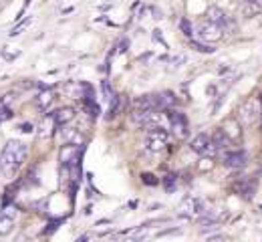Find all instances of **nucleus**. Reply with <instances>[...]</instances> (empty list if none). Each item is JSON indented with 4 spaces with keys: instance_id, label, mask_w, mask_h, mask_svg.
I'll list each match as a JSON object with an SVG mask.
<instances>
[{
    "instance_id": "nucleus-1",
    "label": "nucleus",
    "mask_w": 262,
    "mask_h": 242,
    "mask_svg": "<svg viewBox=\"0 0 262 242\" xmlns=\"http://www.w3.org/2000/svg\"><path fill=\"white\" fill-rule=\"evenodd\" d=\"M27 156H29V147L23 141H16V139L6 141L0 153V172L6 178H14L23 168V164L27 162Z\"/></svg>"
},
{
    "instance_id": "nucleus-2",
    "label": "nucleus",
    "mask_w": 262,
    "mask_h": 242,
    "mask_svg": "<svg viewBox=\"0 0 262 242\" xmlns=\"http://www.w3.org/2000/svg\"><path fill=\"white\" fill-rule=\"evenodd\" d=\"M258 117H262V99L260 97H248L238 109V119L244 125H252V123H256Z\"/></svg>"
},
{
    "instance_id": "nucleus-3",
    "label": "nucleus",
    "mask_w": 262,
    "mask_h": 242,
    "mask_svg": "<svg viewBox=\"0 0 262 242\" xmlns=\"http://www.w3.org/2000/svg\"><path fill=\"white\" fill-rule=\"evenodd\" d=\"M145 145L154 153L164 151L165 147L169 145V134H167V129H164V127H149L147 129V136H145Z\"/></svg>"
},
{
    "instance_id": "nucleus-4",
    "label": "nucleus",
    "mask_w": 262,
    "mask_h": 242,
    "mask_svg": "<svg viewBox=\"0 0 262 242\" xmlns=\"http://www.w3.org/2000/svg\"><path fill=\"white\" fill-rule=\"evenodd\" d=\"M196 33H198V36L204 40V42L212 45V42H220V40L224 38L226 29H224V27H220V25H216V23L204 20V23H200V25H198Z\"/></svg>"
},
{
    "instance_id": "nucleus-5",
    "label": "nucleus",
    "mask_w": 262,
    "mask_h": 242,
    "mask_svg": "<svg viewBox=\"0 0 262 242\" xmlns=\"http://www.w3.org/2000/svg\"><path fill=\"white\" fill-rule=\"evenodd\" d=\"M167 121H169V127L173 131V136L178 139H186L190 134V125H188V119L182 111H169L167 113Z\"/></svg>"
},
{
    "instance_id": "nucleus-6",
    "label": "nucleus",
    "mask_w": 262,
    "mask_h": 242,
    "mask_svg": "<svg viewBox=\"0 0 262 242\" xmlns=\"http://www.w3.org/2000/svg\"><path fill=\"white\" fill-rule=\"evenodd\" d=\"M190 149L198 156H214L216 145L212 143V136L208 134H198L196 138L190 141Z\"/></svg>"
},
{
    "instance_id": "nucleus-7",
    "label": "nucleus",
    "mask_w": 262,
    "mask_h": 242,
    "mask_svg": "<svg viewBox=\"0 0 262 242\" xmlns=\"http://www.w3.org/2000/svg\"><path fill=\"white\" fill-rule=\"evenodd\" d=\"M206 20L216 23V25L224 27L226 31H228V29H236V25L232 23V18H230L228 14H226V12H224L220 6H210V8L206 10Z\"/></svg>"
},
{
    "instance_id": "nucleus-8",
    "label": "nucleus",
    "mask_w": 262,
    "mask_h": 242,
    "mask_svg": "<svg viewBox=\"0 0 262 242\" xmlns=\"http://www.w3.org/2000/svg\"><path fill=\"white\" fill-rule=\"evenodd\" d=\"M222 129H224V134L228 136L232 143H240V141H242V125H240V119H236V117L224 119Z\"/></svg>"
},
{
    "instance_id": "nucleus-9",
    "label": "nucleus",
    "mask_w": 262,
    "mask_h": 242,
    "mask_svg": "<svg viewBox=\"0 0 262 242\" xmlns=\"http://www.w3.org/2000/svg\"><path fill=\"white\" fill-rule=\"evenodd\" d=\"M246 151H242V149H234V151H226V156H224V166L230 168V170H240V168H244L246 166Z\"/></svg>"
},
{
    "instance_id": "nucleus-10",
    "label": "nucleus",
    "mask_w": 262,
    "mask_h": 242,
    "mask_svg": "<svg viewBox=\"0 0 262 242\" xmlns=\"http://www.w3.org/2000/svg\"><path fill=\"white\" fill-rule=\"evenodd\" d=\"M240 14L244 18H254L262 14V0H244L240 4Z\"/></svg>"
},
{
    "instance_id": "nucleus-11",
    "label": "nucleus",
    "mask_w": 262,
    "mask_h": 242,
    "mask_svg": "<svg viewBox=\"0 0 262 242\" xmlns=\"http://www.w3.org/2000/svg\"><path fill=\"white\" fill-rule=\"evenodd\" d=\"M79 156H81V145H77V143H69V145H65V147L61 149V162H63L65 166L75 164V162L79 160Z\"/></svg>"
},
{
    "instance_id": "nucleus-12",
    "label": "nucleus",
    "mask_w": 262,
    "mask_h": 242,
    "mask_svg": "<svg viewBox=\"0 0 262 242\" xmlns=\"http://www.w3.org/2000/svg\"><path fill=\"white\" fill-rule=\"evenodd\" d=\"M53 117H55V123L63 127V125H69L77 117V113H75L73 107H61V109H57V113H53Z\"/></svg>"
},
{
    "instance_id": "nucleus-13",
    "label": "nucleus",
    "mask_w": 262,
    "mask_h": 242,
    "mask_svg": "<svg viewBox=\"0 0 262 242\" xmlns=\"http://www.w3.org/2000/svg\"><path fill=\"white\" fill-rule=\"evenodd\" d=\"M55 101V93L51 91V89H45V91H40L36 97H34V107L36 109H40V111H47L51 105Z\"/></svg>"
},
{
    "instance_id": "nucleus-14",
    "label": "nucleus",
    "mask_w": 262,
    "mask_h": 242,
    "mask_svg": "<svg viewBox=\"0 0 262 242\" xmlns=\"http://www.w3.org/2000/svg\"><path fill=\"white\" fill-rule=\"evenodd\" d=\"M133 109H160L156 95H141L133 101Z\"/></svg>"
},
{
    "instance_id": "nucleus-15",
    "label": "nucleus",
    "mask_w": 262,
    "mask_h": 242,
    "mask_svg": "<svg viewBox=\"0 0 262 242\" xmlns=\"http://www.w3.org/2000/svg\"><path fill=\"white\" fill-rule=\"evenodd\" d=\"M212 143L216 145V149H218V151L228 149L230 145H232V141H230V138L224 134V129H222V127H218V129L212 134Z\"/></svg>"
},
{
    "instance_id": "nucleus-16",
    "label": "nucleus",
    "mask_w": 262,
    "mask_h": 242,
    "mask_svg": "<svg viewBox=\"0 0 262 242\" xmlns=\"http://www.w3.org/2000/svg\"><path fill=\"white\" fill-rule=\"evenodd\" d=\"M12 230H14V218L8 214H0V238L12 234Z\"/></svg>"
},
{
    "instance_id": "nucleus-17",
    "label": "nucleus",
    "mask_w": 262,
    "mask_h": 242,
    "mask_svg": "<svg viewBox=\"0 0 262 242\" xmlns=\"http://www.w3.org/2000/svg\"><path fill=\"white\" fill-rule=\"evenodd\" d=\"M156 97H158L160 109H169V107H173V105L178 103V99H176V95H173L171 91H164V93H160V95H156Z\"/></svg>"
},
{
    "instance_id": "nucleus-18",
    "label": "nucleus",
    "mask_w": 262,
    "mask_h": 242,
    "mask_svg": "<svg viewBox=\"0 0 262 242\" xmlns=\"http://www.w3.org/2000/svg\"><path fill=\"white\" fill-rule=\"evenodd\" d=\"M57 123H55V117L51 115V119H45L42 123H40V131H38V138L40 139H49L53 136V127H55Z\"/></svg>"
},
{
    "instance_id": "nucleus-19",
    "label": "nucleus",
    "mask_w": 262,
    "mask_h": 242,
    "mask_svg": "<svg viewBox=\"0 0 262 242\" xmlns=\"http://www.w3.org/2000/svg\"><path fill=\"white\" fill-rule=\"evenodd\" d=\"M182 210H184L186 214H198V212H202V202L196 200V198H188V200L182 204Z\"/></svg>"
},
{
    "instance_id": "nucleus-20",
    "label": "nucleus",
    "mask_w": 262,
    "mask_h": 242,
    "mask_svg": "<svg viewBox=\"0 0 262 242\" xmlns=\"http://www.w3.org/2000/svg\"><path fill=\"white\" fill-rule=\"evenodd\" d=\"M83 107H85V111H87L89 115H93V117L99 115V105L95 103L91 97H83Z\"/></svg>"
},
{
    "instance_id": "nucleus-21",
    "label": "nucleus",
    "mask_w": 262,
    "mask_h": 242,
    "mask_svg": "<svg viewBox=\"0 0 262 242\" xmlns=\"http://www.w3.org/2000/svg\"><path fill=\"white\" fill-rule=\"evenodd\" d=\"M198 168H200V172H210V170L214 168V160H212V156H202Z\"/></svg>"
},
{
    "instance_id": "nucleus-22",
    "label": "nucleus",
    "mask_w": 262,
    "mask_h": 242,
    "mask_svg": "<svg viewBox=\"0 0 262 242\" xmlns=\"http://www.w3.org/2000/svg\"><path fill=\"white\" fill-rule=\"evenodd\" d=\"M190 47H192L194 51H198V53H214V49H212L208 42L204 45V42H198V40H190Z\"/></svg>"
},
{
    "instance_id": "nucleus-23",
    "label": "nucleus",
    "mask_w": 262,
    "mask_h": 242,
    "mask_svg": "<svg viewBox=\"0 0 262 242\" xmlns=\"http://www.w3.org/2000/svg\"><path fill=\"white\" fill-rule=\"evenodd\" d=\"M141 182H143L145 186H158V184H160V180H158L154 173H141Z\"/></svg>"
},
{
    "instance_id": "nucleus-24",
    "label": "nucleus",
    "mask_w": 262,
    "mask_h": 242,
    "mask_svg": "<svg viewBox=\"0 0 262 242\" xmlns=\"http://www.w3.org/2000/svg\"><path fill=\"white\" fill-rule=\"evenodd\" d=\"M164 186H165V190H167V192H173V190H176V175H165Z\"/></svg>"
},
{
    "instance_id": "nucleus-25",
    "label": "nucleus",
    "mask_w": 262,
    "mask_h": 242,
    "mask_svg": "<svg viewBox=\"0 0 262 242\" xmlns=\"http://www.w3.org/2000/svg\"><path fill=\"white\" fill-rule=\"evenodd\" d=\"M180 27H182V31H184V35H186V36H192V35H194V31H192V27H190V23H188L186 18H184V20L180 23Z\"/></svg>"
},
{
    "instance_id": "nucleus-26",
    "label": "nucleus",
    "mask_w": 262,
    "mask_h": 242,
    "mask_svg": "<svg viewBox=\"0 0 262 242\" xmlns=\"http://www.w3.org/2000/svg\"><path fill=\"white\" fill-rule=\"evenodd\" d=\"M6 117H10V113H8V111H6L4 107H0V123H2V121H4Z\"/></svg>"
},
{
    "instance_id": "nucleus-27",
    "label": "nucleus",
    "mask_w": 262,
    "mask_h": 242,
    "mask_svg": "<svg viewBox=\"0 0 262 242\" xmlns=\"http://www.w3.org/2000/svg\"><path fill=\"white\" fill-rule=\"evenodd\" d=\"M0 2H2V0H0Z\"/></svg>"
}]
</instances>
